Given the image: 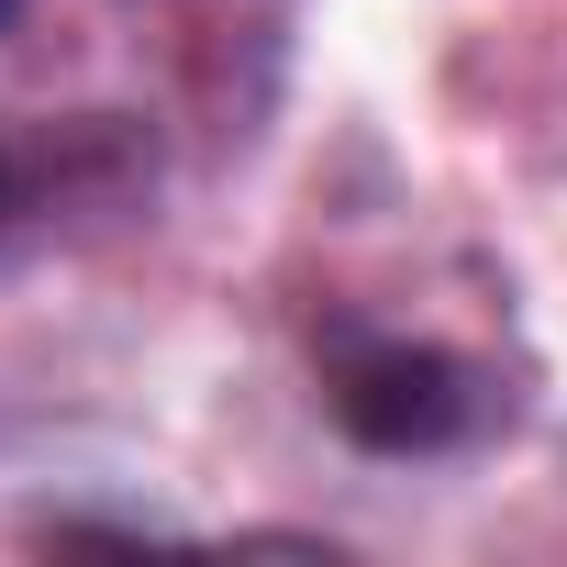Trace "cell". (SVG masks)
Masks as SVG:
<instances>
[{"instance_id": "obj_1", "label": "cell", "mask_w": 567, "mask_h": 567, "mask_svg": "<svg viewBox=\"0 0 567 567\" xmlns=\"http://www.w3.org/2000/svg\"><path fill=\"white\" fill-rule=\"evenodd\" d=\"M323 401L368 456H445L489 423V379L445 346H412V334H334Z\"/></svg>"}, {"instance_id": "obj_2", "label": "cell", "mask_w": 567, "mask_h": 567, "mask_svg": "<svg viewBox=\"0 0 567 567\" xmlns=\"http://www.w3.org/2000/svg\"><path fill=\"white\" fill-rule=\"evenodd\" d=\"M12 12H23V0H0V34H12Z\"/></svg>"}]
</instances>
